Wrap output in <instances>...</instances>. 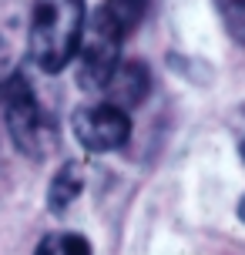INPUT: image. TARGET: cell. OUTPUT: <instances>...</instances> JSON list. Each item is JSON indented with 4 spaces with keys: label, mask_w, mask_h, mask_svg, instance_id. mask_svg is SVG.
<instances>
[{
    "label": "cell",
    "mask_w": 245,
    "mask_h": 255,
    "mask_svg": "<svg viewBox=\"0 0 245 255\" xmlns=\"http://www.w3.org/2000/svg\"><path fill=\"white\" fill-rule=\"evenodd\" d=\"M239 218L245 222V195H242V202H239Z\"/></svg>",
    "instance_id": "7c38bea8"
},
{
    "label": "cell",
    "mask_w": 245,
    "mask_h": 255,
    "mask_svg": "<svg viewBox=\"0 0 245 255\" xmlns=\"http://www.w3.org/2000/svg\"><path fill=\"white\" fill-rule=\"evenodd\" d=\"M148 91H151V71L141 61H118L111 77L104 81L101 94L108 98V104H115L121 111H131L148 98Z\"/></svg>",
    "instance_id": "5b68a950"
},
{
    "label": "cell",
    "mask_w": 245,
    "mask_h": 255,
    "mask_svg": "<svg viewBox=\"0 0 245 255\" xmlns=\"http://www.w3.org/2000/svg\"><path fill=\"white\" fill-rule=\"evenodd\" d=\"M71 128H74V138L94 154L104 151H118L124 148L131 138V118L128 111H121L115 104H88V108H78L74 118H71Z\"/></svg>",
    "instance_id": "277c9868"
},
{
    "label": "cell",
    "mask_w": 245,
    "mask_h": 255,
    "mask_svg": "<svg viewBox=\"0 0 245 255\" xmlns=\"http://www.w3.org/2000/svg\"><path fill=\"white\" fill-rule=\"evenodd\" d=\"M0 108H3V125L7 134L17 144V151L27 158H44L54 148V125L40 111L34 91L27 84L24 74L13 71L0 84Z\"/></svg>",
    "instance_id": "7a4b0ae2"
},
{
    "label": "cell",
    "mask_w": 245,
    "mask_h": 255,
    "mask_svg": "<svg viewBox=\"0 0 245 255\" xmlns=\"http://www.w3.org/2000/svg\"><path fill=\"white\" fill-rule=\"evenodd\" d=\"M34 255H61V245H57V235H47L44 242L37 245V252Z\"/></svg>",
    "instance_id": "30bf717a"
},
{
    "label": "cell",
    "mask_w": 245,
    "mask_h": 255,
    "mask_svg": "<svg viewBox=\"0 0 245 255\" xmlns=\"http://www.w3.org/2000/svg\"><path fill=\"white\" fill-rule=\"evenodd\" d=\"M84 34L78 44V84L84 91H101L104 81L111 77V71L121 61V44L124 34L118 30L101 10L91 13V20H84Z\"/></svg>",
    "instance_id": "3957f363"
},
{
    "label": "cell",
    "mask_w": 245,
    "mask_h": 255,
    "mask_svg": "<svg viewBox=\"0 0 245 255\" xmlns=\"http://www.w3.org/2000/svg\"><path fill=\"white\" fill-rule=\"evenodd\" d=\"M81 188H84V168H81V161H64V165L57 168V175L51 178L47 208H51L54 215L67 212V208L81 198Z\"/></svg>",
    "instance_id": "8992f818"
},
{
    "label": "cell",
    "mask_w": 245,
    "mask_h": 255,
    "mask_svg": "<svg viewBox=\"0 0 245 255\" xmlns=\"http://www.w3.org/2000/svg\"><path fill=\"white\" fill-rule=\"evenodd\" d=\"M239 151H242V158H245V131L239 134Z\"/></svg>",
    "instance_id": "8fae6325"
},
{
    "label": "cell",
    "mask_w": 245,
    "mask_h": 255,
    "mask_svg": "<svg viewBox=\"0 0 245 255\" xmlns=\"http://www.w3.org/2000/svg\"><path fill=\"white\" fill-rule=\"evenodd\" d=\"M98 10L128 37V34H134V27L144 20V0H104Z\"/></svg>",
    "instance_id": "52a82bcc"
},
{
    "label": "cell",
    "mask_w": 245,
    "mask_h": 255,
    "mask_svg": "<svg viewBox=\"0 0 245 255\" xmlns=\"http://www.w3.org/2000/svg\"><path fill=\"white\" fill-rule=\"evenodd\" d=\"M84 0H34L27 24V54L44 74H57L74 61L84 34Z\"/></svg>",
    "instance_id": "6da1fadb"
},
{
    "label": "cell",
    "mask_w": 245,
    "mask_h": 255,
    "mask_svg": "<svg viewBox=\"0 0 245 255\" xmlns=\"http://www.w3.org/2000/svg\"><path fill=\"white\" fill-rule=\"evenodd\" d=\"M57 245H61V255H91V242L78 232L57 235Z\"/></svg>",
    "instance_id": "9c48e42d"
},
{
    "label": "cell",
    "mask_w": 245,
    "mask_h": 255,
    "mask_svg": "<svg viewBox=\"0 0 245 255\" xmlns=\"http://www.w3.org/2000/svg\"><path fill=\"white\" fill-rule=\"evenodd\" d=\"M215 10L222 17L225 34L245 47V0H215Z\"/></svg>",
    "instance_id": "ba28073f"
}]
</instances>
